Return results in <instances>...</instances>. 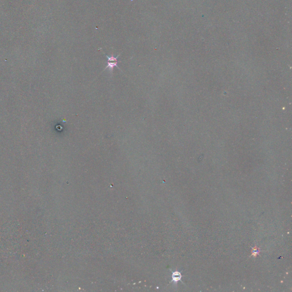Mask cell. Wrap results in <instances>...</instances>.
Returning <instances> with one entry per match:
<instances>
[{
  "mask_svg": "<svg viewBox=\"0 0 292 292\" xmlns=\"http://www.w3.org/2000/svg\"><path fill=\"white\" fill-rule=\"evenodd\" d=\"M105 55L107 59V66L105 68V70L106 69H109L111 74H112L114 68L116 67L119 68V67L118 66V64L119 62L118 58L120 55H118L117 57H114L113 55H111V56H109L105 54Z\"/></svg>",
  "mask_w": 292,
  "mask_h": 292,
  "instance_id": "obj_1",
  "label": "cell"
},
{
  "mask_svg": "<svg viewBox=\"0 0 292 292\" xmlns=\"http://www.w3.org/2000/svg\"><path fill=\"white\" fill-rule=\"evenodd\" d=\"M181 277H182V276L181 274V273H180L179 271H176L172 272V281L174 282H177L181 280Z\"/></svg>",
  "mask_w": 292,
  "mask_h": 292,
  "instance_id": "obj_2",
  "label": "cell"
}]
</instances>
